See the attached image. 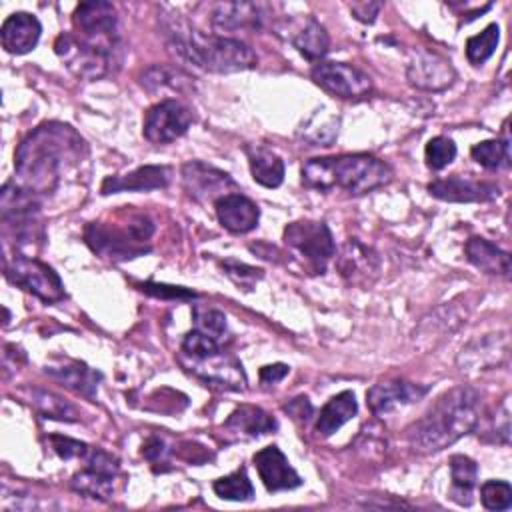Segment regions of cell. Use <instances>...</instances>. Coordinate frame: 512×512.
Instances as JSON below:
<instances>
[{
  "instance_id": "1",
  "label": "cell",
  "mask_w": 512,
  "mask_h": 512,
  "mask_svg": "<svg viewBox=\"0 0 512 512\" xmlns=\"http://www.w3.org/2000/svg\"><path fill=\"white\" fill-rule=\"evenodd\" d=\"M84 138L68 124L44 122L34 128L14 154V182L42 198L86 160Z\"/></svg>"
},
{
  "instance_id": "2",
  "label": "cell",
  "mask_w": 512,
  "mask_h": 512,
  "mask_svg": "<svg viewBox=\"0 0 512 512\" xmlns=\"http://www.w3.org/2000/svg\"><path fill=\"white\" fill-rule=\"evenodd\" d=\"M480 422V394L470 386L444 392L432 408L406 428L408 444L422 454H434L468 432Z\"/></svg>"
},
{
  "instance_id": "3",
  "label": "cell",
  "mask_w": 512,
  "mask_h": 512,
  "mask_svg": "<svg viewBox=\"0 0 512 512\" xmlns=\"http://www.w3.org/2000/svg\"><path fill=\"white\" fill-rule=\"evenodd\" d=\"M392 180L386 162L370 154H342L310 158L302 166V182L308 188L326 192L342 188L348 194H366Z\"/></svg>"
},
{
  "instance_id": "4",
  "label": "cell",
  "mask_w": 512,
  "mask_h": 512,
  "mask_svg": "<svg viewBox=\"0 0 512 512\" xmlns=\"http://www.w3.org/2000/svg\"><path fill=\"white\" fill-rule=\"evenodd\" d=\"M172 50L186 62L216 74L250 70L258 64L250 46L222 34H202L200 30L178 24L170 32Z\"/></svg>"
},
{
  "instance_id": "5",
  "label": "cell",
  "mask_w": 512,
  "mask_h": 512,
  "mask_svg": "<svg viewBox=\"0 0 512 512\" xmlns=\"http://www.w3.org/2000/svg\"><path fill=\"white\" fill-rule=\"evenodd\" d=\"M154 232V224L146 214H130L124 228L106 222H92L86 226V244L100 256L114 260L136 258L150 250L144 246Z\"/></svg>"
},
{
  "instance_id": "6",
  "label": "cell",
  "mask_w": 512,
  "mask_h": 512,
  "mask_svg": "<svg viewBox=\"0 0 512 512\" xmlns=\"http://www.w3.org/2000/svg\"><path fill=\"white\" fill-rule=\"evenodd\" d=\"M54 52L74 76L82 80H98L110 74L118 50L88 42L74 32H64L56 38Z\"/></svg>"
},
{
  "instance_id": "7",
  "label": "cell",
  "mask_w": 512,
  "mask_h": 512,
  "mask_svg": "<svg viewBox=\"0 0 512 512\" xmlns=\"http://www.w3.org/2000/svg\"><path fill=\"white\" fill-rule=\"evenodd\" d=\"M4 274L10 282L34 294L42 302H58L64 298V284L60 276L54 268L34 256L14 254L12 258H4Z\"/></svg>"
},
{
  "instance_id": "8",
  "label": "cell",
  "mask_w": 512,
  "mask_h": 512,
  "mask_svg": "<svg viewBox=\"0 0 512 512\" xmlns=\"http://www.w3.org/2000/svg\"><path fill=\"white\" fill-rule=\"evenodd\" d=\"M284 242L320 274L336 252L330 228L316 220H298L288 224L284 228Z\"/></svg>"
},
{
  "instance_id": "9",
  "label": "cell",
  "mask_w": 512,
  "mask_h": 512,
  "mask_svg": "<svg viewBox=\"0 0 512 512\" xmlns=\"http://www.w3.org/2000/svg\"><path fill=\"white\" fill-rule=\"evenodd\" d=\"M310 76L314 84L342 100H362L372 94L370 76L344 62H316Z\"/></svg>"
},
{
  "instance_id": "10",
  "label": "cell",
  "mask_w": 512,
  "mask_h": 512,
  "mask_svg": "<svg viewBox=\"0 0 512 512\" xmlns=\"http://www.w3.org/2000/svg\"><path fill=\"white\" fill-rule=\"evenodd\" d=\"M76 36L118 50V20L116 8L110 2H82L72 14Z\"/></svg>"
},
{
  "instance_id": "11",
  "label": "cell",
  "mask_w": 512,
  "mask_h": 512,
  "mask_svg": "<svg viewBox=\"0 0 512 512\" xmlns=\"http://www.w3.org/2000/svg\"><path fill=\"white\" fill-rule=\"evenodd\" d=\"M120 472L118 460L104 450H88L86 466L70 480L72 490L96 500H110L114 496V482Z\"/></svg>"
},
{
  "instance_id": "12",
  "label": "cell",
  "mask_w": 512,
  "mask_h": 512,
  "mask_svg": "<svg viewBox=\"0 0 512 512\" xmlns=\"http://www.w3.org/2000/svg\"><path fill=\"white\" fill-rule=\"evenodd\" d=\"M190 124L192 110L180 100L166 98L146 112L142 134L152 144H168L186 134Z\"/></svg>"
},
{
  "instance_id": "13",
  "label": "cell",
  "mask_w": 512,
  "mask_h": 512,
  "mask_svg": "<svg viewBox=\"0 0 512 512\" xmlns=\"http://www.w3.org/2000/svg\"><path fill=\"white\" fill-rule=\"evenodd\" d=\"M178 360L188 372H192L206 384H218L220 388H226V390L246 388V374L242 370V364L234 356L226 354L224 350L204 358H196V360H188V358H178Z\"/></svg>"
},
{
  "instance_id": "14",
  "label": "cell",
  "mask_w": 512,
  "mask_h": 512,
  "mask_svg": "<svg viewBox=\"0 0 512 512\" xmlns=\"http://www.w3.org/2000/svg\"><path fill=\"white\" fill-rule=\"evenodd\" d=\"M182 182H184V190L194 198V200H218L228 192V188H234V180L214 168V166H208L200 160H190L182 166Z\"/></svg>"
},
{
  "instance_id": "15",
  "label": "cell",
  "mask_w": 512,
  "mask_h": 512,
  "mask_svg": "<svg viewBox=\"0 0 512 512\" xmlns=\"http://www.w3.org/2000/svg\"><path fill=\"white\" fill-rule=\"evenodd\" d=\"M406 78L412 86L420 90L438 92L448 88L454 82L456 72L444 56L430 50H420L410 60L406 68Z\"/></svg>"
},
{
  "instance_id": "16",
  "label": "cell",
  "mask_w": 512,
  "mask_h": 512,
  "mask_svg": "<svg viewBox=\"0 0 512 512\" xmlns=\"http://www.w3.org/2000/svg\"><path fill=\"white\" fill-rule=\"evenodd\" d=\"M426 392H428L426 386H418V384H412L406 380H392V382L374 384L366 392V398H368V406H370L372 414L388 416L402 406L422 400L426 396Z\"/></svg>"
},
{
  "instance_id": "17",
  "label": "cell",
  "mask_w": 512,
  "mask_h": 512,
  "mask_svg": "<svg viewBox=\"0 0 512 512\" xmlns=\"http://www.w3.org/2000/svg\"><path fill=\"white\" fill-rule=\"evenodd\" d=\"M254 464L258 470V476L266 490L278 492V490H292L302 484V478L298 472L290 466L288 458L282 454L278 446H266L254 454Z\"/></svg>"
},
{
  "instance_id": "18",
  "label": "cell",
  "mask_w": 512,
  "mask_h": 512,
  "mask_svg": "<svg viewBox=\"0 0 512 512\" xmlns=\"http://www.w3.org/2000/svg\"><path fill=\"white\" fill-rule=\"evenodd\" d=\"M508 358V334H486L462 348L458 366L462 372H478L500 366Z\"/></svg>"
},
{
  "instance_id": "19",
  "label": "cell",
  "mask_w": 512,
  "mask_h": 512,
  "mask_svg": "<svg viewBox=\"0 0 512 512\" xmlns=\"http://www.w3.org/2000/svg\"><path fill=\"white\" fill-rule=\"evenodd\" d=\"M428 192L446 202H488L500 194L498 184L478 182L462 176L438 178L428 184Z\"/></svg>"
},
{
  "instance_id": "20",
  "label": "cell",
  "mask_w": 512,
  "mask_h": 512,
  "mask_svg": "<svg viewBox=\"0 0 512 512\" xmlns=\"http://www.w3.org/2000/svg\"><path fill=\"white\" fill-rule=\"evenodd\" d=\"M218 222L234 234H246L256 228L260 210L258 206L240 192H230L214 202Z\"/></svg>"
},
{
  "instance_id": "21",
  "label": "cell",
  "mask_w": 512,
  "mask_h": 512,
  "mask_svg": "<svg viewBox=\"0 0 512 512\" xmlns=\"http://www.w3.org/2000/svg\"><path fill=\"white\" fill-rule=\"evenodd\" d=\"M40 32L42 26L34 14L14 12L4 20L0 28V42L10 54H26L38 44Z\"/></svg>"
},
{
  "instance_id": "22",
  "label": "cell",
  "mask_w": 512,
  "mask_h": 512,
  "mask_svg": "<svg viewBox=\"0 0 512 512\" xmlns=\"http://www.w3.org/2000/svg\"><path fill=\"white\" fill-rule=\"evenodd\" d=\"M46 374L58 380L62 386L86 396L94 398L98 392V382L102 380V374L86 366L84 362L78 360H60V362H50L46 364Z\"/></svg>"
},
{
  "instance_id": "23",
  "label": "cell",
  "mask_w": 512,
  "mask_h": 512,
  "mask_svg": "<svg viewBox=\"0 0 512 512\" xmlns=\"http://www.w3.org/2000/svg\"><path fill=\"white\" fill-rule=\"evenodd\" d=\"M262 12L258 4L252 2H222L212 10V26L218 32H236V30H258L262 26Z\"/></svg>"
},
{
  "instance_id": "24",
  "label": "cell",
  "mask_w": 512,
  "mask_h": 512,
  "mask_svg": "<svg viewBox=\"0 0 512 512\" xmlns=\"http://www.w3.org/2000/svg\"><path fill=\"white\" fill-rule=\"evenodd\" d=\"M170 180V170L166 166H140L126 176H108L102 182V194L116 192H144L164 188Z\"/></svg>"
},
{
  "instance_id": "25",
  "label": "cell",
  "mask_w": 512,
  "mask_h": 512,
  "mask_svg": "<svg viewBox=\"0 0 512 512\" xmlns=\"http://www.w3.org/2000/svg\"><path fill=\"white\" fill-rule=\"evenodd\" d=\"M226 434L234 440H250L276 430V420L258 406H240L224 422Z\"/></svg>"
},
{
  "instance_id": "26",
  "label": "cell",
  "mask_w": 512,
  "mask_h": 512,
  "mask_svg": "<svg viewBox=\"0 0 512 512\" xmlns=\"http://www.w3.org/2000/svg\"><path fill=\"white\" fill-rule=\"evenodd\" d=\"M466 258L484 274L508 278L510 276V254L492 244L486 238L474 236L464 246Z\"/></svg>"
},
{
  "instance_id": "27",
  "label": "cell",
  "mask_w": 512,
  "mask_h": 512,
  "mask_svg": "<svg viewBox=\"0 0 512 512\" xmlns=\"http://www.w3.org/2000/svg\"><path fill=\"white\" fill-rule=\"evenodd\" d=\"M290 42L294 44V48L312 62H322V58L328 54L330 48V38L328 32L324 30V26L308 16L292 34H290Z\"/></svg>"
},
{
  "instance_id": "28",
  "label": "cell",
  "mask_w": 512,
  "mask_h": 512,
  "mask_svg": "<svg viewBox=\"0 0 512 512\" xmlns=\"http://www.w3.org/2000/svg\"><path fill=\"white\" fill-rule=\"evenodd\" d=\"M358 410L356 396L350 390H344L336 396H332L320 410L318 422H316V432L324 438L332 436L342 424H346Z\"/></svg>"
},
{
  "instance_id": "29",
  "label": "cell",
  "mask_w": 512,
  "mask_h": 512,
  "mask_svg": "<svg viewBox=\"0 0 512 512\" xmlns=\"http://www.w3.org/2000/svg\"><path fill=\"white\" fill-rule=\"evenodd\" d=\"M338 268L344 278L356 284L378 270V260L364 244H360L358 240H348L342 248Z\"/></svg>"
},
{
  "instance_id": "30",
  "label": "cell",
  "mask_w": 512,
  "mask_h": 512,
  "mask_svg": "<svg viewBox=\"0 0 512 512\" xmlns=\"http://www.w3.org/2000/svg\"><path fill=\"white\" fill-rule=\"evenodd\" d=\"M246 156L250 162V172L252 178L266 186V188H276L284 180V162L270 152L264 146H246Z\"/></svg>"
},
{
  "instance_id": "31",
  "label": "cell",
  "mask_w": 512,
  "mask_h": 512,
  "mask_svg": "<svg viewBox=\"0 0 512 512\" xmlns=\"http://www.w3.org/2000/svg\"><path fill=\"white\" fill-rule=\"evenodd\" d=\"M450 474H452V488L450 498L460 506H470L476 480H478V466L472 458L464 454H456L450 458Z\"/></svg>"
},
{
  "instance_id": "32",
  "label": "cell",
  "mask_w": 512,
  "mask_h": 512,
  "mask_svg": "<svg viewBox=\"0 0 512 512\" xmlns=\"http://www.w3.org/2000/svg\"><path fill=\"white\" fill-rule=\"evenodd\" d=\"M192 76L176 66H150L142 78L140 84L148 92H160V90H172V92H188L192 88Z\"/></svg>"
},
{
  "instance_id": "33",
  "label": "cell",
  "mask_w": 512,
  "mask_h": 512,
  "mask_svg": "<svg viewBox=\"0 0 512 512\" xmlns=\"http://www.w3.org/2000/svg\"><path fill=\"white\" fill-rule=\"evenodd\" d=\"M298 134L310 146H330L338 136V118L332 116L326 108H318L300 126Z\"/></svg>"
},
{
  "instance_id": "34",
  "label": "cell",
  "mask_w": 512,
  "mask_h": 512,
  "mask_svg": "<svg viewBox=\"0 0 512 512\" xmlns=\"http://www.w3.org/2000/svg\"><path fill=\"white\" fill-rule=\"evenodd\" d=\"M30 402L46 416V418H54V420H66V422H74L78 420V410L66 402L64 398L40 390V388H32L30 390Z\"/></svg>"
},
{
  "instance_id": "35",
  "label": "cell",
  "mask_w": 512,
  "mask_h": 512,
  "mask_svg": "<svg viewBox=\"0 0 512 512\" xmlns=\"http://www.w3.org/2000/svg\"><path fill=\"white\" fill-rule=\"evenodd\" d=\"M470 154L480 166H484L488 170H498L502 166H510V142H508V138L478 142V144L472 146Z\"/></svg>"
},
{
  "instance_id": "36",
  "label": "cell",
  "mask_w": 512,
  "mask_h": 512,
  "mask_svg": "<svg viewBox=\"0 0 512 512\" xmlns=\"http://www.w3.org/2000/svg\"><path fill=\"white\" fill-rule=\"evenodd\" d=\"M212 488H214L216 496H220L224 500H234V502H244L254 496V486L244 468H238L232 474L218 478L212 484Z\"/></svg>"
},
{
  "instance_id": "37",
  "label": "cell",
  "mask_w": 512,
  "mask_h": 512,
  "mask_svg": "<svg viewBox=\"0 0 512 512\" xmlns=\"http://www.w3.org/2000/svg\"><path fill=\"white\" fill-rule=\"evenodd\" d=\"M500 40V28L498 24H488L480 34L468 38L466 42V58L470 64H484L496 50Z\"/></svg>"
},
{
  "instance_id": "38",
  "label": "cell",
  "mask_w": 512,
  "mask_h": 512,
  "mask_svg": "<svg viewBox=\"0 0 512 512\" xmlns=\"http://www.w3.org/2000/svg\"><path fill=\"white\" fill-rule=\"evenodd\" d=\"M424 158L430 170H442L456 158V144L446 136H434L426 144Z\"/></svg>"
},
{
  "instance_id": "39",
  "label": "cell",
  "mask_w": 512,
  "mask_h": 512,
  "mask_svg": "<svg viewBox=\"0 0 512 512\" xmlns=\"http://www.w3.org/2000/svg\"><path fill=\"white\" fill-rule=\"evenodd\" d=\"M480 500L488 510H508L512 506V486L506 480H488L480 486Z\"/></svg>"
},
{
  "instance_id": "40",
  "label": "cell",
  "mask_w": 512,
  "mask_h": 512,
  "mask_svg": "<svg viewBox=\"0 0 512 512\" xmlns=\"http://www.w3.org/2000/svg\"><path fill=\"white\" fill-rule=\"evenodd\" d=\"M194 322L196 330L220 340L226 332V316L214 308H200L194 306Z\"/></svg>"
},
{
  "instance_id": "41",
  "label": "cell",
  "mask_w": 512,
  "mask_h": 512,
  "mask_svg": "<svg viewBox=\"0 0 512 512\" xmlns=\"http://www.w3.org/2000/svg\"><path fill=\"white\" fill-rule=\"evenodd\" d=\"M226 276L240 288L244 290H250L260 278H262V270L260 268H254V266H248V264H242V262H234V260H226L222 264Z\"/></svg>"
},
{
  "instance_id": "42",
  "label": "cell",
  "mask_w": 512,
  "mask_h": 512,
  "mask_svg": "<svg viewBox=\"0 0 512 512\" xmlns=\"http://www.w3.org/2000/svg\"><path fill=\"white\" fill-rule=\"evenodd\" d=\"M50 444H52V450L60 458H66V460L88 454V446L84 442H78V440H72L66 436H50Z\"/></svg>"
},
{
  "instance_id": "43",
  "label": "cell",
  "mask_w": 512,
  "mask_h": 512,
  "mask_svg": "<svg viewBox=\"0 0 512 512\" xmlns=\"http://www.w3.org/2000/svg\"><path fill=\"white\" fill-rule=\"evenodd\" d=\"M140 290L148 292V294H154V296H160V298H196L194 292L186 290V288H180V286H166V284H152V282H144V284H138Z\"/></svg>"
},
{
  "instance_id": "44",
  "label": "cell",
  "mask_w": 512,
  "mask_h": 512,
  "mask_svg": "<svg viewBox=\"0 0 512 512\" xmlns=\"http://www.w3.org/2000/svg\"><path fill=\"white\" fill-rule=\"evenodd\" d=\"M168 448H166V444H164V440L162 438H158V436H150L144 444H142V456L148 460V462H152V464H166V458H168Z\"/></svg>"
},
{
  "instance_id": "45",
  "label": "cell",
  "mask_w": 512,
  "mask_h": 512,
  "mask_svg": "<svg viewBox=\"0 0 512 512\" xmlns=\"http://www.w3.org/2000/svg\"><path fill=\"white\" fill-rule=\"evenodd\" d=\"M382 4L380 2H352L350 4V12L356 20L364 22V24H372L380 12Z\"/></svg>"
},
{
  "instance_id": "46",
  "label": "cell",
  "mask_w": 512,
  "mask_h": 512,
  "mask_svg": "<svg viewBox=\"0 0 512 512\" xmlns=\"http://www.w3.org/2000/svg\"><path fill=\"white\" fill-rule=\"evenodd\" d=\"M284 410L294 418V420H308L312 416V404L306 396H296L294 400H290Z\"/></svg>"
},
{
  "instance_id": "47",
  "label": "cell",
  "mask_w": 512,
  "mask_h": 512,
  "mask_svg": "<svg viewBox=\"0 0 512 512\" xmlns=\"http://www.w3.org/2000/svg\"><path fill=\"white\" fill-rule=\"evenodd\" d=\"M288 366L286 364H268V366H262L260 368V382L262 384H266V386H270V384H276V382H280L286 374H288Z\"/></svg>"
}]
</instances>
